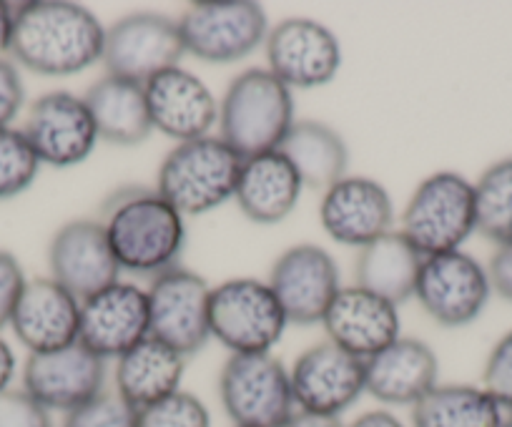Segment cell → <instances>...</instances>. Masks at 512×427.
I'll return each mask as SVG.
<instances>
[{
    "label": "cell",
    "instance_id": "1",
    "mask_svg": "<svg viewBox=\"0 0 512 427\" xmlns=\"http://www.w3.org/2000/svg\"><path fill=\"white\" fill-rule=\"evenodd\" d=\"M106 28L88 8L66 0H33L16 8L11 53L38 76H76L103 61Z\"/></svg>",
    "mask_w": 512,
    "mask_h": 427
},
{
    "label": "cell",
    "instance_id": "2",
    "mask_svg": "<svg viewBox=\"0 0 512 427\" xmlns=\"http://www.w3.org/2000/svg\"><path fill=\"white\" fill-rule=\"evenodd\" d=\"M98 222L106 229L121 272L159 277L179 267L186 244L184 217L156 189L128 186L113 191Z\"/></svg>",
    "mask_w": 512,
    "mask_h": 427
},
{
    "label": "cell",
    "instance_id": "3",
    "mask_svg": "<svg viewBox=\"0 0 512 427\" xmlns=\"http://www.w3.org/2000/svg\"><path fill=\"white\" fill-rule=\"evenodd\" d=\"M292 88L269 68H249L226 88L219 103V134L241 159L277 151L294 126Z\"/></svg>",
    "mask_w": 512,
    "mask_h": 427
},
{
    "label": "cell",
    "instance_id": "4",
    "mask_svg": "<svg viewBox=\"0 0 512 427\" xmlns=\"http://www.w3.org/2000/svg\"><path fill=\"white\" fill-rule=\"evenodd\" d=\"M241 159L221 136H204L176 144L161 161L156 191L181 217H201L236 194Z\"/></svg>",
    "mask_w": 512,
    "mask_h": 427
},
{
    "label": "cell",
    "instance_id": "5",
    "mask_svg": "<svg viewBox=\"0 0 512 427\" xmlns=\"http://www.w3.org/2000/svg\"><path fill=\"white\" fill-rule=\"evenodd\" d=\"M400 232L422 257L462 249L477 232L475 184L457 171L430 174L412 191Z\"/></svg>",
    "mask_w": 512,
    "mask_h": 427
},
{
    "label": "cell",
    "instance_id": "6",
    "mask_svg": "<svg viewBox=\"0 0 512 427\" xmlns=\"http://www.w3.org/2000/svg\"><path fill=\"white\" fill-rule=\"evenodd\" d=\"M211 337L231 355H267L287 330V314L267 282L251 277L211 287Z\"/></svg>",
    "mask_w": 512,
    "mask_h": 427
},
{
    "label": "cell",
    "instance_id": "7",
    "mask_svg": "<svg viewBox=\"0 0 512 427\" xmlns=\"http://www.w3.org/2000/svg\"><path fill=\"white\" fill-rule=\"evenodd\" d=\"M219 400L234 427H282L297 412L289 370L272 352L231 355L221 367Z\"/></svg>",
    "mask_w": 512,
    "mask_h": 427
},
{
    "label": "cell",
    "instance_id": "8",
    "mask_svg": "<svg viewBox=\"0 0 512 427\" xmlns=\"http://www.w3.org/2000/svg\"><path fill=\"white\" fill-rule=\"evenodd\" d=\"M186 53L204 63H236L264 46L269 36V18L259 3L204 0L186 8L179 18Z\"/></svg>",
    "mask_w": 512,
    "mask_h": 427
},
{
    "label": "cell",
    "instance_id": "9",
    "mask_svg": "<svg viewBox=\"0 0 512 427\" xmlns=\"http://www.w3.org/2000/svg\"><path fill=\"white\" fill-rule=\"evenodd\" d=\"M146 299L154 340L164 342L184 357L204 350L211 340V287L201 274L179 264L151 279Z\"/></svg>",
    "mask_w": 512,
    "mask_h": 427
},
{
    "label": "cell",
    "instance_id": "10",
    "mask_svg": "<svg viewBox=\"0 0 512 427\" xmlns=\"http://www.w3.org/2000/svg\"><path fill=\"white\" fill-rule=\"evenodd\" d=\"M184 53V38L176 18L151 11L128 13L106 28L103 66L111 76L146 86L154 76L179 66Z\"/></svg>",
    "mask_w": 512,
    "mask_h": 427
},
{
    "label": "cell",
    "instance_id": "11",
    "mask_svg": "<svg viewBox=\"0 0 512 427\" xmlns=\"http://www.w3.org/2000/svg\"><path fill=\"white\" fill-rule=\"evenodd\" d=\"M490 294L487 267L462 249L425 257L415 287L417 302L432 322L442 327H465L475 322L485 312Z\"/></svg>",
    "mask_w": 512,
    "mask_h": 427
},
{
    "label": "cell",
    "instance_id": "12",
    "mask_svg": "<svg viewBox=\"0 0 512 427\" xmlns=\"http://www.w3.org/2000/svg\"><path fill=\"white\" fill-rule=\"evenodd\" d=\"M299 412L339 417L367 392L364 360L324 340L297 357L289 370Z\"/></svg>",
    "mask_w": 512,
    "mask_h": 427
},
{
    "label": "cell",
    "instance_id": "13",
    "mask_svg": "<svg viewBox=\"0 0 512 427\" xmlns=\"http://www.w3.org/2000/svg\"><path fill=\"white\" fill-rule=\"evenodd\" d=\"M267 284L277 294L289 325H322L342 289L339 264L317 244H297L279 254Z\"/></svg>",
    "mask_w": 512,
    "mask_h": 427
},
{
    "label": "cell",
    "instance_id": "14",
    "mask_svg": "<svg viewBox=\"0 0 512 427\" xmlns=\"http://www.w3.org/2000/svg\"><path fill=\"white\" fill-rule=\"evenodd\" d=\"M21 131L38 161L56 169L81 164L98 144L96 121L86 101L68 91H51L36 98Z\"/></svg>",
    "mask_w": 512,
    "mask_h": 427
},
{
    "label": "cell",
    "instance_id": "15",
    "mask_svg": "<svg viewBox=\"0 0 512 427\" xmlns=\"http://www.w3.org/2000/svg\"><path fill=\"white\" fill-rule=\"evenodd\" d=\"M269 71L287 88H319L342 68L337 36L312 18H287L269 28L264 41Z\"/></svg>",
    "mask_w": 512,
    "mask_h": 427
},
{
    "label": "cell",
    "instance_id": "16",
    "mask_svg": "<svg viewBox=\"0 0 512 427\" xmlns=\"http://www.w3.org/2000/svg\"><path fill=\"white\" fill-rule=\"evenodd\" d=\"M23 390L48 412H71L106 390V360L81 342L63 350L28 355Z\"/></svg>",
    "mask_w": 512,
    "mask_h": 427
},
{
    "label": "cell",
    "instance_id": "17",
    "mask_svg": "<svg viewBox=\"0 0 512 427\" xmlns=\"http://www.w3.org/2000/svg\"><path fill=\"white\" fill-rule=\"evenodd\" d=\"M48 267L53 282L61 284L78 302L121 282V267L98 219L63 224L48 247Z\"/></svg>",
    "mask_w": 512,
    "mask_h": 427
},
{
    "label": "cell",
    "instance_id": "18",
    "mask_svg": "<svg viewBox=\"0 0 512 427\" xmlns=\"http://www.w3.org/2000/svg\"><path fill=\"white\" fill-rule=\"evenodd\" d=\"M319 222L337 244L362 249L392 232L395 204L379 181L347 174L324 191Z\"/></svg>",
    "mask_w": 512,
    "mask_h": 427
},
{
    "label": "cell",
    "instance_id": "19",
    "mask_svg": "<svg viewBox=\"0 0 512 427\" xmlns=\"http://www.w3.org/2000/svg\"><path fill=\"white\" fill-rule=\"evenodd\" d=\"M146 337H151L149 299L136 284L116 282L81 302L78 342L93 355L118 360Z\"/></svg>",
    "mask_w": 512,
    "mask_h": 427
},
{
    "label": "cell",
    "instance_id": "20",
    "mask_svg": "<svg viewBox=\"0 0 512 427\" xmlns=\"http://www.w3.org/2000/svg\"><path fill=\"white\" fill-rule=\"evenodd\" d=\"M146 101L154 131L176 144L211 136L219 124V103L211 88L186 68L176 66L146 83Z\"/></svg>",
    "mask_w": 512,
    "mask_h": 427
},
{
    "label": "cell",
    "instance_id": "21",
    "mask_svg": "<svg viewBox=\"0 0 512 427\" xmlns=\"http://www.w3.org/2000/svg\"><path fill=\"white\" fill-rule=\"evenodd\" d=\"M322 325L329 342L359 360H369L402 337L397 304L387 302L357 284L339 289L332 307L324 314Z\"/></svg>",
    "mask_w": 512,
    "mask_h": 427
},
{
    "label": "cell",
    "instance_id": "22",
    "mask_svg": "<svg viewBox=\"0 0 512 427\" xmlns=\"http://www.w3.org/2000/svg\"><path fill=\"white\" fill-rule=\"evenodd\" d=\"M11 330L31 355L76 345L81 302L51 277L28 279L13 309Z\"/></svg>",
    "mask_w": 512,
    "mask_h": 427
},
{
    "label": "cell",
    "instance_id": "23",
    "mask_svg": "<svg viewBox=\"0 0 512 427\" xmlns=\"http://www.w3.org/2000/svg\"><path fill=\"white\" fill-rule=\"evenodd\" d=\"M367 392L384 405L415 407L440 382V362L430 345L400 337L374 357L364 360Z\"/></svg>",
    "mask_w": 512,
    "mask_h": 427
},
{
    "label": "cell",
    "instance_id": "24",
    "mask_svg": "<svg viewBox=\"0 0 512 427\" xmlns=\"http://www.w3.org/2000/svg\"><path fill=\"white\" fill-rule=\"evenodd\" d=\"M302 179L279 151L251 156L241 164L236 181V204L254 224H279L297 209L302 196Z\"/></svg>",
    "mask_w": 512,
    "mask_h": 427
},
{
    "label": "cell",
    "instance_id": "25",
    "mask_svg": "<svg viewBox=\"0 0 512 427\" xmlns=\"http://www.w3.org/2000/svg\"><path fill=\"white\" fill-rule=\"evenodd\" d=\"M83 101L96 121L98 139L108 144L139 146L154 134L144 83L106 73L88 88Z\"/></svg>",
    "mask_w": 512,
    "mask_h": 427
},
{
    "label": "cell",
    "instance_id": "26",
    "mask_svg": "<svg viewBox=\"0 0 512 427\" xmlns=\"http://www.w3.org/2000/svg\"><path fill=\"white\" fill-rule=\"evenodd\" d=\"M184 370V355L154 337H146L116 360V392L141 412L179 392Z\"/></svg>",
    "mask_w": 512,
    "mask_h": 427
},
{
    "label": "cell",
    "instance_id": "27",
    "mask_svg": "<svg viewBox=\"0 0 512 427\" xmlns=\"http://www.w3.org/2000/svg\"><path fill=\"white\" fill-rule=\"evenodd\" d=\"M422 262L425 257L412 247L410 239L392 229L377 242L359 249L357 264H354L357 287L400 307L402 302L415 297Z\"/></svg>",
    "mask_w": 512,
    "mask_h": 427
},
{
    "label": "cell",
    "instance_id": "28",
    "mask_svg": "<svg viewBox=\"0 0 512 427\" xmlns=\"http://www.w3.org/2000/svg\"><path fill=\"white\" fill-rule=\"evenodd\" d=\"M277 151L294 166L307 189L327 191L347 176V144L337 129L322 121H294Z\"/></svg>",
    "mask_w": 512,
    "mask_h": 427
},
{
    "label": "cell",
    "instance_id": "29",
    "mask_svg": "<svg viewBox=\"0 0 512 427\" xmlns=\"http://www.w3.org/2000/svg\"><path fill=\"white\" fill-rule=\"evenodd\" d=\"M505 410L475 385H437L412 407V427H502Z\"/></svg>",
    "mask_w": 512,
    "mask_h": 427
},
{
    "label": "cell",
    "instance_id": "30",
    "mask_svg": "<svg viewBox=\"0 0 512 427\" xmlns=\"http://www.w3.org/2000/svg\"><path fill=\"white\" fill-rule=\"evenodd\" d=\"M477 232L497 247L512 244V156L495 161L475 181Z\"/></svg>",
    "mask_w": 512,
    "mask_h": 427
},
{
    "label": "cell",
    "instance_id": "31",
    "mask_svg": "<svg viewBox=\"0 0 512 427\" xmlns=\"http://www.w3.org/2000/svg\"><path fill=\"white\" fill-rule=\"evenodd\" d=\"M41 161L23 131L0 126V201L23 194L36 181Z\"/></svg>",
    "mask_w": 512,
    "mask_h": 427
},
{
    "label": "cell",
    "instance_id": "32",
    "mask_svg": "<svg viewBox=\"0 0 512 427\" xmlns=\"http://www.w3.org/2000/svg\"><path fill=\"white\" fill-rule=\"evenodd\" d=\"M139 427H211V412L199 397L179 390L141 410Z\"/></svg>",
    "mask_w": 512,
    "mask_h": 427
},
{
    "label": "cell",
    "instance_id": "33",
    "mask_svg": "<svg viewBox=\"0 0 512 427\" xmlns=\"http://www.w3.org/2000/svg\"><path fill=\"white\" fill-rule=\"evenodd\" d=\"M63 427H139V410L128 405L116 390H103L86 405L66 412Z\"/></svg>",
    "mask_w": 512,
    "mask_h": 427
},
{
    "label": "cell",
    "instance_id": "34",
    "mask_svg": "<svg viewBox=\"0 0 512 427\" xmlns=\"http://www.w3.org/2000/svg\"><path fill=\"white\" fill-rule=\"evenodd\" d=\"M482 390L502 407L512 412V332L497 340L487 355L485 372H482Z\"/></svg>",
    "mask_w": 512,
    "mask_h": 427
},
{
    "label": "cell",
    "instance_id": "35",
    "mask_svg": "<svg viewBox=\"0 0 512 427\" xmlns=\"http://www.w3.org/2000/svg\"><path fill=\"white\" fill-rule=\"evenodd\" d=\"M0 427H53L51 412L26 390L0 392Z\"/></svg>",
    "mask_w": 512,
    "mask_h": 427
},
{
    "label": "cell",
    "instance_id": "36",
    "mask_svg": "<svg viewBox=\"0 0 512 427\" xmlns=\"http://www.w3.org/2000/svg\"><path fill=\"white\" fill-rule=\"evenodd\" d=\"M26 282L28 279L16 254L0 249V330L11 325L13 309L21 299Z\"/></svg>",
    "mask_w": 512,
    "mask_h": 427
},
{
    "label": "cell",
    "instance_id": "37",
    "mask_svg": "<svg viewBox=\"0 0 512 427\" xmlns=\"http://www.w3.org/2000/svg\"><path fill=\"white\" fill-rule=\"evenodd\" d=\"M26 103V86L11 61L0 58V126H11Z\"/></svg>",
    "mask_w": 512,
    "mask_h": 427
},
{
    "label": "cell",
    "instance_id": "38",
    "mask_svg": "<svg viewBox=\"0 0 512 427\" xmlns=\"http://www.w3.org/2000/svg\"><path fill=\"white\" fill-rule=\"evenodd\" d=\"M487 274H490L492 292L512 302V244H502V247L495 249Z\"/></svg>",
    "mask_w": 512,
    "mask_h": 427
},
{
    "label": "cell",
    "instance_id": "39",
    "mask_svg": "<svg viewBox=\"0 0 512 427\" xmlns=\"http://www.w3.org/2000/svg\"><path fill=\"white\" fill-rule=\"evenodd\" d=\"M347 427H405V422L387 410H369L354 422H349Z\"/></svg>",
    "mask_w": 512,
    "mask_h": 427
},
{
    "label": "cell",
    "instance_id": "40",
    "mask_svg": "<svg viewBox=\"0 0 512 427\" xmlns=\"http://www.w3.org/2000/svg\"><path fill=\"white\" fill-rule=\"evenodd\" d=\"M13 377H16V355L11 345L0 337V392L11 390Z\"/></svg>",
    "mask_w": 512,
    "mask_h": 427
},
{
    "label": "cell",
    "instance_id": "41",
    "mask_svg": "<svg viewBox=\"0 0 512 427\" xmlns=\"http://www.w3.org/2000/svg\"><path fill=\"white\" fill-rule=\"evenodd\" d=\"M282 427H344L339 417H324V415H309V412H294Z\"/></svg>",
    "mask_w": 512,
    "mask_h": 427
},
{
    "label": "cell",
    "instance_id": "42",
    "mask_svg": "<svg viewBox=\"0 0 512 427\" xmlns=\"http://www.w3.org/2000/svg\"><path fill=\"white\" fill-rule=\"evenodd\" d=\"M13 18H16V11L0 0V58H3V53H11Z\"/></svg>",
    "mask_w": 512,
    "mask_h": 427
},
{
    "label": "cell",
    "instance_id": "43",
    "mask_svg": "<svg viewBox=\"0 0 512 427\" xmlns=\"http://www.w3.org/2000/svg\"><path fill=\"white\" fill-rule=\"evenodd\" d=\"M502 427H512V412H507L505 420H502Z\"/></svg>",
    "mask_w": 512,
    "mask_h": 427
}]
</instances>
